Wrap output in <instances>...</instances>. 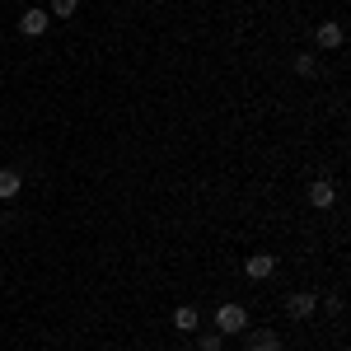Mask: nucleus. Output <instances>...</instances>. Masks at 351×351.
I'll use <instances>...</instances> for the list:
<instances>
[{"label":"nucleus","instance_id":"39448f33","mask_svg":"<svg viewBox=\"0 0 351 351\" xmlns=\"http://www.w3.org/2000/svg\"><path fill=\"white\" fill-rule=\"evenodd\" d=\"M248 351H281V332L276 328H248Z\"/></svg>","mask_w":351,"mask_h":351},{"label":"nucleus","instance_id":"f03ea898","mask_svg":"<svg viewBox=\"0 0 351 351\" xmlns=\"http://www.w3.org/2000/svg\"><path fill=\"white\" fill-rule=\"evenodd\" d=\"M309 206H314V211H332V206H337V183H332V178H314V183H309Z\"/></svg>","mask_w":351,"mask_h":351},{"label":"nucleus","instance_id":"9b49d317","mask_svg":"<svg viewBox=\"0 0 351 351\" xmlns=\"http://www.w3.org/2000/svg\"><path fill=\"white\" fill-rule=\"evenodd\" d=\"M75 10H80V0H52V14H56V19H71Z\"/></svg>","mask_w":351,"mask_h":351},{"label":"nucleus","instance_id":"423d86ee","mask_svg":"<svg viewBox=\"0 0 351 351\" xmlns=\"http://www.w3.org/2000/svg\"><path fill=\"white\" fill-rule=\"evenodd\" d=\"M47 19H52L47 10H24V19H19V33H24V38H43V33H47Z\"/></svg>","mask_w":351,"mask_h":351},{"label":"nucleus","instance_id":"f257e3e1","mask_svg":"<svg viewBox=\"0 0 351 351\" xmlns=\"http://www.w3.org/2000/svg\"><path fill=\"white\" fill-rule=\"evenodd\" d=\"M216 332H220V337L248 332V309H243V304H234V300H230V304H220V309H216Z\"/></svg>","mask_w":351,"mask_h":351},{"label":"nucleus","instance_id":"1a4fd4ad","mask_svg":"<svg viewBox=\"0 0 351 351\" xmlns=\"http://www.w3.org/2000/svg\"><path fill=\"white\" fill-rule=\"evenodd\" d=\"M291 71L304 75V80H314V75H319V56H314V52H295V56H291Z\"/></svg>","mask_w":351,"mask_h":351},{"label":"nucleus","instance_id":"0eeeda50","mask_svg":"<svg viewBox=\"0 0 351 351\" xmlns=\"http://www.w3.org/2000/svg\"><path fill=\"white\" fill-rule=\"evenodd\" d=\"M314 47H324V52H332V47H342V24H319L314 28Z\"/></svg>","mask_w":351,"mask_h":351},{"label":"nucleus","instance_id":"7ed1b4c3","mask_svg":"<svg viewBox=\"0 0 351 351\" xmlns=\"http://www.w3.org/2000/svg\"><path fill=\"white\" fill-rule=\"evenodd\" d=\"M314 309H319V295H314V291H291V295H286V314H291L295 324H304Z\"/></svg>","mask_w":351,"mask_h":351},{"label":"nucleus","instance_id":"20e7f679","mask_svg":"<svg viewBox=\"0 0 351 351\" xmlns=\"http://www.w3.org/2000/svg\"><path fill=\"white\" fill-rule=\"evenodd\" d=\"M271 271H276V253H248L243 258V276L248 281H267Z\"/></svg>","mask_w":351,"mask_h":351},{"label":"nucleus","instance_id":"f8f14e48","mask_svg":"<svg viewBox=\"0 0 351 351\" xmlns=\"http://www.w3.org/2000/svg\"><path fill=\"white\" fill-rule=\"evenodd\" d=\"M202 351H225V337L220 332H202Z\"/></svg>","mask_w":351,"mask_h":351},{"label":"nucleus","instance_id":"6e6552de","mask_svg":"<svg viewBox=\"0 0 351 351\" xmlns=\"http://www.w3.org/2000/svg\"><path fill=\"white\" fill-rule=\"evenodd\" d=\"M197 328H202V314H197L192 304H178V309H173V332L188 337V332H197Z\"/></svg>","mask_w":351,"mask_h":351},{"label":"nucleus","instance_id":"9d476101","mask_svg":"<svg viewBox=\"0 0 351 351\" xmlns=\"http://www.w3.org/2000/svg\"><path fill=\"white\" fill-rule=\"evenodd\" d=\"M19 188H24V178H19L14 169H0V202H10V197H19Z\"/></svg>","mask_w":351,"mask_h":351}]
</instances>
